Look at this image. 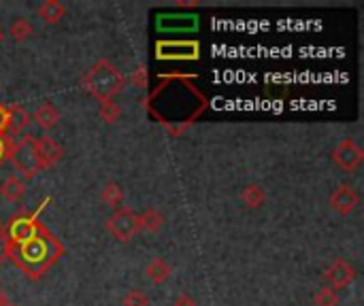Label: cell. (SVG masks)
Instances as JSON below:
<instances>
[{
	"label": "cell",
	"mask_w": 364,
	"mask_h": 306,
	"mask_svg": "<svg viewBox=\"0 0 364 306\" xmlns=\"http://www.w3.org/2000/svg\"><path fill=\"white\" fill-rule=\"evenodd\" d=\"M241 200L247 209H260V207H264V202H266V192L260 185L252 183L241 192Z\"/></svg>",
	"instance_id": "2e32d148"
},
{
	"label": "cell",
	"mask_w": 364,
	"mask_h": 306,
	"mask_svg": "<svg viewBox=\"0 0 364 306\" xmlns=\"http://www.w3.org/2000/svg\"><path fill=\"white\" fill-rule=\"evenodd\" d=\"M7 300H9V298H7V294H5V289H3V287H0V304H5Z\"/></svg>",
	"instance_id": "83f0119b"
},
{
	"label": "cell",
	"mask_w": 364,
	"mask_h": 306,
	"mask_svg": "<svg viewBox=\"0 0 364 306\" xmlns=\"http://www.w3.org/2000/svg\"><path fill=\"white\" fill-rule=\"evenodd\" d=\"M132 83L139 88V90H145L148 88V68L145 66H139L132 74Z\"/></svg>",
	"instance_id": "603a6c76"
},
{
	"label": "cell",
	"mask_w": 364,
	"mask_h": 306,
	"mask_svg": "<svg viewBox=\"0 0 364 306\" xmlns=\"http://www.w3.org/2000/svg\"><path fill=\"white\" fill-rule=\"evenodd\" d=\"M332 162L343 172H356L364 162V149L354 139H343L332 149Z\"/></svg>",
	"instance_id": "5b68a950"
},
{
	"label": "cell",
	"mask_w": 364,
	"mask_h": 306,
	"mask_svg": "<svg viewBox=\"0 0 364 306\" xmlns=\"http://www.w3.org/2000/svg\"><path fill=\"white\" fill-rule=\"evenodd\" d=\"M3 39H5V30L0 28V43H3Z\"/></svg>",
	"instance_id": "f546056e"
},
{
	"label": "cell",
	"mask_w": 364,
	"mask_h": 306,
	"mask_svg": "<svg viewBox=\"0 0 364 306\" xmlns=\"http://www.w3.org/2000/svg\"><path fill=\"white\" fill-rule=\"evenodd\" d=\"M39 17L47 23H58L66 15V7L58 0H45V3L37 9Z\"/></svg>",
	"instance_id": "5bb4252c"
},
{
	"label": "cell",
	"mask_w": 364,
	"mask_h": 306,
	"mask_svg": "<svg viewBox=\"0 0 364 306\" xmlns=\"http://www.w3.org/2000/svg\"><path fill=\"white\" fill-rule=\"evenodd\" d=\"M173 306H196V300H194L192 296H188V294H181V296L175 300Z\"/></svg>",
	"instance_id": "484cf974"
},
{
	"label": "cell",
	"mask_w": 364,
	"mask_h": 306,
	"mask_svg": "<svg viewBox=\"0 0 364 306\" xmlns=\"http://www.w3.org/2000/svg\"><path fill=\"white\" fill-rule=\"evenodd\" d=\"M23 194H26V183L17 176H7L3 181V185H0V196H3L5 200H9V202L21 200Z\"/></svg>",
	"instance_id": "4fadbf2b"
},
{
	"label": "cell",
	"mask_w": 364,
	"mask_h": 306,
	"mask_svg": "<svg viewBox=\"0 0 364 306\" xmlns=\"http://www.w3.org/2000/svg\"><path fill=\"white\" fill-rule=\"evenodd\" d=\"M148 276H150V280L152 283H156V285H160V283H164V280H168V276H171V266H168V262L166 260H162V258H156V260H152L150 262V266H148Z\"/></svg>",
	"instance_id": "e0dca14e"
},
{
	"label": "cell",
	"mask_w": 364,
	"mask_h": 306,
	"mask_svg": "<svg viewBox=\"0 0 364 306\" xmlns=\"http://www.w3.org/2000/svg\"><path fill=\"white\" fill-rule=\"evenodd\" d=\"M101 119L105 123H115L119 117H121V109L115 105L113 100H107V102H101V111H99Z\"/></svg>",
	"instance_id": "ffe728a7"
},
{
	"label": "cell",
	"mask_w": 364,
	"mask_h": 306,
	"mask_svg": "<svg viewBox=\"0 0 364 306\" xmlns=\"http://www.w3.org/2000/svg\"><path fill=\"white\" fill-rule=\"evenodd\" d=\"M9 249H11V243H9V236L5 229H0V264H5L7 258H9Z\"/></svg>",
	"instance_id": "cb8c5ba5"
},
{
	"label": "cell",
	"mask_w": 364,
	"mask_h": 306,
	"mask_svg": "<svg viewBox=\"0 0 364 306\" xmlns=\"http://www.w3.org/2000/svg\"><path fill=\"white\" fill-rule=\"evenodd\" d=\"M0 229H3V221H0Z\"/></svg>",
	"instance_id": "4dcf8cb0"
},
{
	"label": "cell",
	"mask_w": 364,
	"mask_h": 306,
	"mask_svg": "<svg viewBox=\"0 0 364 306\" xmlns=\"http://www.w3.org/2000/svg\"><path fill=\"white\" fill-rule=\"evenodd\" d=\"M356 278V268L345 262V260H334L326 270H324V280H326V287L330 289H343L347 287L352 280Z\"/></svg>",
	"instance_id": "52a82bcc"
},
{
	"label": "cell",
	"mask_w": 364,
	"mask_h": 306,
	"mask_svg": "<svg viewBox=\"0 0 364 306\" xmlns=\"http://www.w3.org/2000/svg\"><path fill=\"white\" fill-rule=\"evenodd\" d=\"M199 58V43H158V60H194Z\"/></svg>",
	"instance_id": "ba28073f"
},
{
	"label": "cell",
	"mask_w": 364,
	"mask_h": 306,
	"mask_svg": "<svg viewBox=\"0 0 364 306\" xmlns=\"http://www.w3.org/2000/svg\"><path fill=\"white\" fill-rule=\"evenodd\" d=\"M9 34H11L13 41L21 43V41H26V39H30V37L34 34V28H32V23H30L28 19L17 17V19H13V23H11Z\"/></svg>",
	"instance_id": "ac0fdd59"
},
{
	"label": "cell",
	"mask_w": 364,
	"mask_h": 306,
	"mask_svg": "<svg viewBox=\"0 0 364 306\" xmlns=\"http://www.w3.org/2000/svg\"><path fill=\"white\" fill-rule=\"evenodd\" d=\"M9 160L13 164V168L17 170V174H21L23 178H34L43 168H41V160L39 153L34 149V141L32 136H26L17 143H11L9 147Z\"/></svg>",
	"instance_id": "3957f363"
},
{
	"label": "cell",
	"mask_w": 364,
	"mask_h": 306,
	"mask_svg": "<svg viewBox=\"0 0 364 306\" xmlns=\"http://www.w3.org/2000/svg\"><path fill=\"white\" fill-rule=\"evenodd\" d=\"M64 253L62 245L54 234H50L43 225L34 229L28 238L11 243L9 258L17 264L30 278H39L45 270H50L58 258Z\"/></svg>",
	"instance_id": "6da1fadb"
},
{
	"label": "cell",
	"mask_w": 364,
	"mask_h": 306,
	"mask_svg": "<svg viewBox=\"0 0 364 306\" xmlns=\"http://www.w3.org/2000/svg\"><path fill=\"white\" fill-rule=\"evenodd\" d=\"M7 134V107L0 105V136Z\"/></svg>",
	"instance_id": "4316f807"
},
{
	"label": "cell",
	"mask_w": 364,
	"mask_h": 306,
	"mask_svg": "<svg viewBox=\"0 0 364 306\" xmlns=\"http://www.w3.org/2000/svg\"><path fill=\"white\" fill-rule=\"evenodd\" d=\"M328 204H330V209H334L338 215H350V213H354L358 209L360 196H358V192L352 185H338L330 194Z\"/></svg>",
	"instance_id": "9c48e42d"
},
{
	"label": "cell",
	"mask_w": 364,
	"mask_h": 306,
	"mask_svg": "<svg viewBox=\"0 0 364 306\" xmlns=\"http://www.w3.org/2000/svg\"><path fill=\"white\" fill-rule=\"evenodd\" d=\"M32 119H34V123L41 127V130H52V127H56L58 121H60V113H58V109L52 105V102H43V105L37 107Z\"/></svg>",
	"instance_id": "7c38bea8"
},
{
	"label": "cell",
	"mask_w": 364,
	"mask_h": 306,
	"mask_svg": "<svg viewBox=\"0 0 364 306\" xmlns=\"http://www.w3.org/2000/svg\"><path fill=\"white\" fill-rule=\"evenodd\" d=\"M121 304L124 306H150V298L139 289H130L124 296V300H121Z\"/></svg>",
	"instance_id": "7402d4cb"
},
{
	"label": "cell",
	"mask_w": 364,
	"mask_h": 306,
	"mask_svg": "<svg viewBox=\"0 0 364 306\" xmlns=\"http://www.w3.org/2000/svg\"><path fill=\"white\" fill-rule=\"evenodd\" d=\"M83 88L88 94H92L99 102L113 100L115 94L121 92V88L126 85L124 74H121L113 62L109 60H99L83 76Z\"/></svg>",
	"instance_id": "7a4b0ae2"
},
{
	"label": "cell",
	"mask_w": 364,
	"mask_h": 306,
	"mask_svg": "<svg viewBox=\"0 0 364 306\" xmlns=\"http://www.w3.org/2000/svg\"><path fill=\"white\" fill-rule=\"evenodd\" d=\"M50 202V198H47L41 207L37 209V211H32L30 215H19V217H15L11 223H9V227L5 229L7 232V236H9V243H17V241H23V238H28L30 234H34V229L41 225L39 221H37V217L41 215V211L45 209V204Z\"/></svg>",
	"instance_id": "8992f818"
},
{
	"label": "cell",
	"mask_w": 364,
	"mask_h": 306,
	"mask_svg": "<svg viewBox=\"0 0 364 306\" xmlns=\"http://www.w3.org/2000/svg\"><path fill=\"white\" fill-rule=\"evenodd\" d=\"M32 117L30 113L23 109L21 105H11L7 107V132L11 134H21L23 130H28Z\"/></svg>",
	"instance_id": "8fae6325"
},
{
	"label": "cell",
	"mask_w": 364,
	"mask_h": 306,
	"mask_svg": "<svg viewBox=\"0 0 364 306\" xmlns=\"http://www.w3.org/2000/svg\"><path fill=\"white\" fill-rule=\"evenodd\" d=\"M101 200H103V204H107V207L119 209L121 200H124V192H121V187L117 183H107L101 192Z\"/></svg>",
	"instance_id": "d6986e66"
},
{
	"label": "cell",
	"mask_w": 364,
	"mask_h": 306,
	"mask_svg": "<svg viewBox=\"0 0 364 306\" xmlns=\"http://www.w3.org/2000/svg\"><path fill=\"white\" fill-rule=\"evenodd\" d=\"M32 141H34V149H37V153H39V160H41V168H43V170L56 166V164L62 160L64 147H62L60 143H56L52 136H41V139L32 136Z\"/></svg>",
	"instance_id": "30bf717a"
},
{
	"label": "cell",
	"mask_w": 364,
	"mask_h": 306,
	"mask_svg": "<svg viewBox=\"0 0 364 306\" xmlns=\"http://www.w3.org/2000/svg\"><path fill=\"white\" fill-rule=\"evenodd\" d=\"M0 306H17V304H13V302H11V300H7V302H5V304H0Z\"/></svg>",
	"instance_id": "f1b7e54d"
},
{
	"label": "cell",
	"mask_w": 364,
	"mask_h": 306,
	"mask_svg": "<svg viewBox=\"0 0 364 306\" xmlns=\"http://www.w3.org/2000/svg\"><path fill=\"white\" fill-rule=\"evenodd\" d=\"M107 229H109V234H111L115 241L128 243V241H132V238L139 234V229H141L139 215H136L132 209L119 207V209L107 219Z\"/></svg>",
	"instance_id": "277c9868"
},
{
	"label": "cell",
	"mask_w": 364,
	"mask_h": 306,
	"mask_svg": "<svg viewBox=\"0 0 364 306\" xmlns=\"http://www.w3.org/2000/svg\"><path fill=\"white\" fill-rule=\"evenodd\" d=\"M164 213L158 211V209H148L143 215H139V223H141V229H148V232L156 234L162 229L164 225Z\"/></svg>",
	"instance_id": "9a60e30c"
},
{
	"label": "cell",
	"mask_w": 364,
	"mask_h": 306,
	"mask_svg": "<svg viewBox=\"0 0 364 306\" xmlns=\"http://www.w3.org/2000/svg\"><path fill=\"white\" fill-rule=\"evenodd\" d=\"M313 302L315 306H338V294L330 287H322L313 296Z\"/></svg>",
	"instance_id": "44dd1931"
},
{
	"label": "cell",
	"mask_w": 364,
	"mask_h": 306,
	"mask_svg": "<svg viewBox=\"0 0 364 306\" xmlns=\"http://www.w3.org/2000/svg\"><path fill=\"white\" fill-rule=\"evenodd\" d=\"M9 147H11V141H7L5 136H0V164L9 158Z\"/></svg>",
	"instance_id": "d4e9b609"
}]
</instances>
